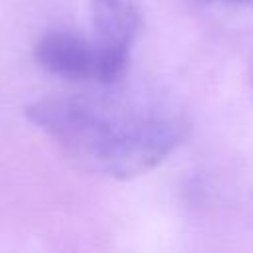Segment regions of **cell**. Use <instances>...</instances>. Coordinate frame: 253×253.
Returning <instances> with one entry per match:
<instances>
[{"mask_svg":"<svg viewBox=\"0 0 253 253\" xmlns=\"http://www.w3.org/2000/svg\"><path fill=\"white\" fill-rule=\"evenodd\" d=\"M225 2H241V4H245V2H247V4H249V2H253V0H225Z\"/></svg>","mask_w":253,"mask_h":253,"instance_id":"obj_5","label":"cell"},{"mask_svg":"<svg viewBox=\"0 0 253 253\" xmlns=\"http://www.w3.org/2000/svg\"><path fill=\"white\" fill-rule=\"evenodd\" d=\"M249 91H251V97H253V61H251V69H249Z\"/></svg>","mask_w":253,"mask_h":253,"instance_id":"obj_4","label":"cell"},{"mask_svg":"<svg viewBox=\"0 0 253 253\" xmlns=\"http://www.w3.org/2000/svg\"><path fill=\"white\" fill-rule=\"evenodd\" d=\"M26 117L81 168L117 180L146 174L186 134L182 115L162 103L49 97L32 103Z\"/></svg>","mask_w":253,"mask_h":253,"instance_id":"obj_1","label":"cell"},{"mask_svg":"<svg viewBox=\"0 0 253 253\" xmlns=\"http://www.w3.org/2000/svg\"><path fill=\"white\" fill-rule=\"evenodd\" d=\"M36 61L49 73L71 81H117L128 61L109 53L99 42L85 40L69 32L43 34L34 47Z\"/></svg>","mask_w":253,"mask_h":253,"instance_id":"obj_2","label":"cell"},{"mask_svg":"<svg viewBox=\"0 0 253 253\" xmlns=\"http://www.w3.org/2000/svg\"><path fill=\"white\" fill-rule=\"evenodd\" d=\"M97 42L115 57L128 61V53L140 28L138 10L130 0H91Z\"/></svg>","mask_w":253,"mask_h":253,"instance_id":"obj_3","label":"cell"}]
</instances>
